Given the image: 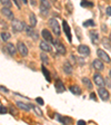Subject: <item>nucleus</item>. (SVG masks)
<instances>
[{
    "instance_id": "f257e3e1",
    "label": "nucleus",
    "mask_w": 111,
    "mask_h": 125,
    "mask_svg": "<svg viewBox=\"0 0 111 125\" xmlns=\"http://www.w3.org/2000/svg\"><path fill=\"white\" fill-rule=\"evenodd\" d=\"M49 26L51 27V29L53 30L54 35H57V36H59L60 32H61V30H60V26H59V23H58V20L57 19H50L49 20Z\"/></svg>"
},
{
    "instance_id": "f03ea898",
    "label": "nucleus",
    "mask_w": 111,
    "mask_h": 125,
    "mask_svg": "<svg viewBox=\"0 0 111 125\" xmlns=\"http://www.w3.org/2000/svg\"><path fill=\"white\" fill-rule=\"evenodd\" d=\"M12 29L13 31H17V32H20V31L25 30V27H26V23L22 22L20 20H12Z\"/></svg>"
},
{
    "instance_id": "7ed1b4c3",
    "label": "nucleus",
    "mask_w": 111,
    "mask_h": 125,
    "mask_svg": "<svg viewBox=\"0 0 111 125\" xmlns=\"http://www.w3.org/2000/svg\"><path fill=\"white\" fill-rule=\"evenodd\" d=\"M97 54H98V57L100 58L102 62H107V64H110V62H111V59H110V57H109V55L107 54L104 50L98 49V50H97Z\"/></svg>"
},
{
    "instance_id": "20e7f679",
    "label": "nucleus",
    "mask_w": 111,
    "mask_h": 125,
    "mask_svg": "<svg viewBox=\"0 0 111 125\" xmlns=\"http://www.w3.org/2000/svg\"><path fill=\"white\" fill-rule=\"evenodd\" d=\"M17 49H18L19 54H20L22 57H26L27 55H28V48H27V46L23 44L22 42H19L18 44H17Z\"/></svg>"
},
{
    "instance_id": "39448f33",
    "label": "nucleus",
    "mask_w": 111,
    "mask_h": 125,
    "mask_svg": "<svg viewBox=\"0 0 111 125\" xmlns=\"http://www.w3.org/2000/svg\"><path fill=\"white\" fill-rule=\"evenodd\" d=\"M78 52L82 56H89L90 55V48L85 45H80L78 47Z\"/></svg>"
},
{
    "instance_id": "423d86ee",
    "label": "nucleus",
    "mask_w": 111,
    "mask_h": 125,
    "mask_svg": "<svg viewBox=\"0 0 111 125\" xmlns=\"http://www.w3.org/2000/svg\"><path fill=\"white\" fill-rule=\"evenodd\" d=\"M98 94H99V96H100V98L102 99V101H108L109 96H110V95H109V92L107 91L106 88H103V87L98 89Z\"/></svg>"
},
{
    "instance_id": "0eeeda50",
    "label": "nucleus",
    "mask_w": 111,
    "mask_h": 125,
    "mask_svg": "<svg viewBox=\"0 0 111 125\" xmlns=\"http://www.w3.org/2000/svg\"><path fill=\"white\" fill-rule=\"evenodd\" d=\"M93 81H94V83H96L98 86H100V87H103L104 86V78L102 77L100 74H94Z\"/></svg>"
},
{
    "instance_id": "6e6552de",
    "label": "nucleus",
    "mask_w": 111,
    "mask_h": 125,
    "mask_svg": "<svg viewBox=\"0 0 111 125\" xmlns=\"http://www.w3.org/2000/svg\"><path fill=\"white\" fill-rule=\"evenodd\" d=\"M92 66L93 68L96 70H99V72H101V70H103L104 66H103V62H102V60L99 58V59H94L92 62Z\"/></svg>"
},
{
    "instance_id": "1a4fd4ad",
    "label": "nucleus",
    "mask_w": 111,
    "mask_h": 125,
    "mask_svg": "<svg viewBox=\"0 0 111 125\" xmlns=\"http://www.w3.org/2000/svg\"><path fill=\"white\" fill-rule=\"evenodd\" d=\"M1 12H2V15H5V17H7L8 19H11V20H13V12L9 9L8 7H3L2 9H1Z\"/></svg>"
},
{
    "instance_id": "9d476101",
    "label": "nucleus",
    "mask_w": 111,
    "mask_h": 125,
    "mask_svg": "<svg viewBox=\"0 0 111 125\" xmlns=\"http://www.w3.org/2000/svg\"><path fill=\"white\" fill-rule=\"evenodd\" d=\"M52 42L56 45V47H57V52H59L60 55H66L67 50H66V48H65V46H63V45L60 44V42H56V40H53Z\"/></svg>"
},
{
    "instance_id": "9b49d317",
    "label": "nucleus",
    "mask_w": 111,
    "mask_h": 125,
    "mask_svg": "<svg viewBox=\"0 0 111 125\" xmlns=\"http://www.w3.org/2000/svg\"><path fill=\"white\" fill-rule=\"evenodd\" d=\"M41 35H42V37H43L44 40H47V42H53L51 34L49 32V30H48V29H43V30L41 31Z\"/></svg>"
},
{
    "instance_id": "f8f14e48",
    "label": "nucleus",
    "mask_w": 111,
    "mask_h": 125,
    "mask_svg": "<svg viewBox=\"0 0 111 125\" xmlns=\"http://www.w3.org/2000/svg\"><path fill=\"white\" fill-rule=\"evenodd\" d=\"M62 27H63V30H65L66 35L68 36L69 42H71V40H72V39H71V32H70V27H69V25L67 23V21H63V22H62Z\"/></svg>"
},
{
    "instance_id": "ddd939ff",
    "label": "nucleus",
    "mask_w": 111,
    "mask_h": 125,
    "mask_svg": "<svg viewBox=\"0 0 111 125\" xmlns=\"http://www.w3.org/2000/svg\"><path fill=\"white\" fill-rule=\"evenodd\" d=\"M40 48H41L43 52H51V46L49 45V42H40Z\"/></svg>"
},
{
    "instance_id": "4468645a",
    "label": "nucleus",
    "mask_w": 111,
    "mask_h": 125,
    "mask_svg": "<svg viewBox=\"0 0 111 125\" xmlns=\"http://www.w3.org/2000/svg\"><path fill=\"white\" fill-rule=\"evenodd\" d=\"M56 91H57V93H63L66 91V87L62 84L61 81H57V83H56Z\"/></svg>"
},
{
    "instance_id": "2eb2a0df",
    "label": "nucleus",
    "mask_w": 111,
    "mask_h": 125,
    "mask_svg": "<svg viewBox=\"0 0 111 125\" xmlns=\"http://www.w3.org/2000/svg\"><path fill=\"white\" fill-rule=\"evenodd\" d=\"M63 70H65V73L67 74V75H70V74L72 73V66L70 65L69 62H66L65 64H63Z\"/></svg>"
},
{
    "instance_id": "dca6fc26",
    "label": "nucleus",
    "mask_w": 111,
    "mask_h": 125,
    "mask_svg": "<svg viewBox=\"0 0 111 125\" xmlns=\"http://www.w3.org/2000/svg\"><path fill=\"white\" fill-rule=\"evenodd\" d=\"M7 50L11 56H13V55L16 54V47L13 46V44H11V42H8L7 44Z\"/></svg>"
},
{
    "instance_id": "f3484780",
    "label": "nucleus",
    "mask_w": 111,
    "mask_h": 125,
    "mask_svg": "<svg viewBox=\"0 0 111 125\" xmlns=\"http://www.w3.org/2000/svg\"><path fill=\"white\" fill-rule=\"evenodd\" d=\"M70 91H71V93L75 94V95H80V94H81L80 87H79V86H76V85L70 86Z\"/></svg>"
},
{
    "instance_id": "a211bd4d",
    "label": "nucleus",
    "mask_w": 111,
    "mask_h": 125,
    "mask_svg": "<svg viewBox=\"0 0 111 125\" xmlns=\"http://www.w3.org/2000/svg\"><path fill=\"white\" fill-rule=\"evenodd\" d=\"M29 21H30V26H32V27H34L37 25V18L34 13L29 15Z\"/></svg>"
},
{
    "instance_id": "6ab92c4d",
    "label": "nucleus",
    "mask_w": 111,
    "mask_h": 125,
    "mask_svg": "<svg viewBox=\"0 0 111 125\" xmlns=\"http://www.w3.org/2000/svg\"><path fill=\"white\" fill-rule=\"evenodd\" d=\"M17 106L20 109H23V111H29V108H30V106L26 105L25 103H22V102H17Z\"/></svg>"
},
{
    "instance_id": "aec40b11",
    "label": "nucleus",
    "mask_w": 111,
    "mask_h": 125,
    "mask_svg": "<svg viewBox=\"0 0 111 125\" xmlns=\"http://www.w3.org/2000/svg\"><path fill=\"white\" fill-rule=\"evenodd\" d=\"M90 37H91V40H92L93 44H97V42H98V34H97L96 31H91Z\"/></svg>"
},
{
    "instance_id": "412c9836",
    "label": "nucleus",
    "mask_w": 111,
    "mask_h": 125,
    "mask_svg": "<svg viewBox=\"0 0 111 125\" xmlns=\"http://www.w3.org/2000/svg\"><path fill=\"white\" fill-rule=\"evenodd\" d=\"M82 83H83V85L87 86L88 88H92V84H91V82H90V79H89V78L83 77L82 78Z\"/></svg>"
},
{
    "instance_id": "4be33fe9",
    "label": "nucleus",
    "mask_w": 111,
    "mask_h": 125,
    "mask_svg": "<svg viewBox=\"0 0 111 125\" xmlns=\"http://www.w3.org/2000/svg\"><path fill=\"white\" fill-rule=\"evenodd\" d=\"M110 38H102V44H103V46L106 47V48H108V49H110L111 48V45H110Z\"/></svg>"
},
{
    "instance_id": "5701e85b",
    "label": "nucleus",
    "mask_w": 111,
    "mask_h": 125,
    "mask_svg": "<svg viewBox=\"0 0 111 125\" xmlns=\"http://www.w3.org/2000/svg\"><path fill=\"white\" fill-rule=\"evenodd\" d=\"M41 68H42V73L44 74V77H46V79H47L48 82H50L51 79H50V74H49V72L47 70V68L44 67V66H42Z\"/></svg>"
},
{
    "instance_id": "b1692460",
    "label": "nucleus",
    "mask_w": 111,
    "mask_h": 125,
    "mask_svg": "<svg viewBox=\"0 0 111 125\" xmlns=\"http://www.w3.org/2000/svg\"><path fill=\"white\" fill-rule=\"evenodd\" d=\"M40 5H41L42 7L47 8V9H50V2H49V0H40Z\"/></svg>"
},
{
    "instance_id": "393cba45",
    "label": "nucleus",
    "mask_w": 111,
    "mask_h": 125,
    "mask_svg": "<svg viewBox=\"0 0 111 125\" xmlns=\"http://www.w3.org/2000/svg\"><path fill=\"white\" fill-rule=\"evenodd\" d=\"M29 106H30L31 108H34V112H36V113H37V114H38V115H40V116H41V115H42L41 109L39 108L38 106H36V105H32V104H31V105H29Z\"/></svg>"
},
{
    "instance_id": "a878e982",
    "label": "nucleus",
    "mask_w": 111,
    "mask_h": 125,
    "mask_svg": "<svg viewBox=\"0 0 111 125\" xmlns=\"http://www.w3.org/2000/svg\"><path fill=\"white\" fill-rule=\"evenodd\" d=\"M0 2H1L2 7H8V8H10V7H11L10 0H0Z\"/></svg>"
},
{
    "instance_id": "bb28decb",
    "label": "nucleus",
    "mask_w": 111,
    "mask_h": 125,
    "mask_svg": "<svg viewBox=\"0 0 111 125\" xmlns=\"http://www.w3.org/2000/svg\"><path fill=\"white\" fill-rule=\"evenodd\" d=\"M9 38H10V35L8 34V32H3V31L1 32V39H2L3 42H7Z\"/></svg>"
},
{
    "instance_id": "cd10ccee",
    "label": "nucleus",
    "mask_w": 111,
    "mask_h": 125,
    "mask_svg": "<svg viewBox=\"0 0 111 125\" xmlns=\"http://www.w3.org/2000/svg\"><path fill=\"white\" fill-rule=\"evenodd\" d=\"M81 6H82V7H92L93 3L89 2V1H87V0H82V1H81Z\"/></svg>"
},
{
    "instance_id": "c85d7f7f",
    "label": "nucleus",
    "mask_w": 111,
    "mask_h": 125,
    "mask_svg": "<svg viewBox=\"0 0 111 125\" xmlns=\"http://www.w3.org/2000/svg\"><path fill=\"white\" fill-rule=\"evenodd\" d=\"M83 26L85 27H91V26H94V22L93 20H87L83 22Z\"/></svg>"
},
{
    "instance_id": "c756f323",
    "label": "nucleus",
    "mask_w": 111,
    "mask_h": 125,
    "mask_svg": "<svg viewBox=\"0 0 111 125\" xmlns=\"http://www.w3.org/2000/svg\"><path fill=\"white\" fill-rule=\"evenodd\" d=\"M40 11H41V13L43 16H47L48 15V12H49V9H47V8L42 7V6H40Z\"/></svg>"
},
{
    "instance_id": "7c9ffc66",
    "label": "nucleus",
    "mask_w": 111,
    "mask_h": 125,
    "mask_svg": "<svg viewBox=\"0 0 111 125\" xmlns=\"http://www.w3.org/2000/svg\"><path fill=\"white\" fill-rule=\"evenodd\" d=\"M40 56H41V59H42V62H43L44 64H49V59H48V57L46 56V54H43V52H42Z\"/></svg>"
},
{
    "instance_id": "2f4dec72",
    "label": "nucleus",
    "mask_w": 111,
    "mask_h": 125,
    "mask_svg": "<svg viewBox=\"0 0 111 125\" xmlns=\"http://www.w3.org/2000/svg\"><path fill=\"white\" fill-rule=\"evenodd\" d=\"M0 113H1V114H6V113H7V108H6L5 106H1L0 107Z\"/></svg>"
},
{
    "instance_id": "473e14b6",
    "label": "nucleus",
    "mask_w": 111,
    "mask_h": 125,
    "mask_svg": "<svg viewBox=\"0 0 111 125\" xmlns=\"http://www.w3.org/2000/svg\"><path fill=\"white\" fill-rule=\"evenodd\" d=\"M37 102H38V103H39V104H40V105H42V104H43V99H42V98H40V97H38V98H37Z\"/></svg>"
},
{
    "instance_id": "72a5a7b5",
    "label": "nucleus",
    "mask_w": 111,
    "mask_h": 125,
    "mask_svg": "<svg viewBox=\"0 0 111 125\" xmlns=\"http://www.w3.org/2000/svg\"><path fill=\"white\" fill-rule=\"evenodd\" d=\"M107 15L111 16V7H107Z\"/></svg>"
},
{
    "instance_id": "f704fd0d",
    "label": "nucleus",
    "mask_w": 111,
    "mask_h": 125,
    "mask_svg": "<svg viewBox=\"0 0 111 125\" xmlns=\"http://www.w3.org/2000/svg\"><path fill=\"white\" fill-rule=\"evenodd\" d=\"M90 98H91V99H94V101H96V94H94V93H91V94H90Z\"/></svg>"
},
{
    "instance_id": "c9c22d12",
    "label": "nucleus",
    "mask_w": 111,
    "mask_h": 125,
    "mask_svg": "<svg viewBox=\"0 0 111 125\" xmlns=\"http://www.w3.org/2000/svg\"><path fill=\"white\" fill-rule=\"evenodd\" d=\"M1 28H7V25H6V22H3V20H1Z\"/></svg>"
},
{
    "instance_id": "e433bc0d",
    "label": "nucleus",
    "mask_w": 111,
    "mask_h": 125,
    "mask_svg": "<svg viewBox=\"0 0 111 125\" xmlns=\"http://www.w3.org/2000/svg\"><path fill=\"white\" fill-rule=\"evenodd\" d=\"M85 121H82V120L78 121V125H85Z\"/></svg>"
},
{
    "instance_id": "4c0bfd02",
    "label": "nucleus",
    "mask_w": 111,
    "mask_h": 125,
    "mask_svg": "<svg viewBox=\"0 0 111 125\" xmlns=\"http://www.w3.org/2000/svg\"><path fill=\"white\" fill-rule=\"evenodd\" d=\"M13 2L16 3V6H17V7L18 8H20V5H19V2H18V0H13Z\"/></svg>"
},
{
    "instance_id": "58836bf2",
    "label": "nucleus",
    "mask_w": 111,
    "mask_h": 125,
    "mask_svg": "<svg viewBox=\"0 0 111 125\" xmlns=\"http://www.w3.org/2000/svg\"><path fill=\"white\" fill-rule=\"evenodd\" d=\"M1 91H2V92H6V93H7L8 89L6 88V87H3V86H1Z\"/></svg>"
},
{
    "instance_id": "ea45409f",
    "label": "nucleus",
    "mask_w": 111,
    "mask_h": 125,
    "mask_svg": "<svg viewBox=\"0 0 111 125\" xmlns=\"http://www.w3.org/2000/svg\"><path fill=\"white\" fill-rule=\"evenodd\" d=\"M21 1H22V2L25 3V5H27V3H28V1H27V0H21Z\"/></svg>"
},
{
    "instance_id": "a19ab883",
    "label": "nucleus",
    "mask_w": 111,
    "mask_h": 125,
    "mask_svg": "<svg viewBox=\"0 0 111 125\" xmlns=\"http://www.w3.org/2000/svg\"><path fill=\"white\" fill-rule=\"evenodd\" d=\"M109 76H110V78H111V69H110V72H109Z\"/></svg>"
},
{
    "instance_id": "79ce46f5",
    "label": "nucleus",
    "mask_w": 111,
    "mask_h": 125,
    "mask_svg": "<svg viewBox=\"0 0 111 125\" xmlns=\"http://www.w3.org/2000/svg\"><path fill=\"white\" fill-rule=\"evenodd\" d=\"M50 1H51V2H56V1H57V0H50Z\"/></svg>"
},
{
    "instance_id": "37998d69",
    "label": "nucleus",
    "mask_w": 111,
    "mask_h": 125,
    "mask_svg": "<svg viewBox=\"0 0 111 125\" xmlns=\"http://www.w3.org/2000/svg\"><path fill=\"white\" fill-rule=\"evenodd\" d=\"M110 39H111V35H110Z\"/></svg>"
}]
</instances>
